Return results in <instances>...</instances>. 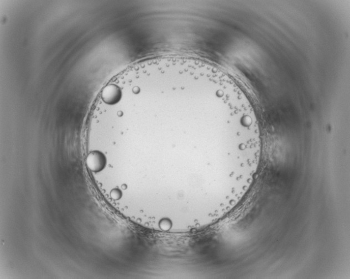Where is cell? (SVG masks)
Wrapping results in <instances>:
<instances>
[{
  "label": "cell",
  "mask_w": 350,
  "mask_h": 279,
  "mask_svg": "<svg viewBox=\"0 0 350 279\" xmlns=\"http://www.w3.org/2000/svg\"><path fill=\"white\" fill-rule=\"evenodd\" d=\"M122 91L118 85L111 84L105 87L102 92V99L105 104L114 105L120 101Z\"/></svg>",
  "instance_id": "1"
},
{
  "label": "cell",
  "mask_w": 350,
  "mask_h": 279,
  "mask_svg": "<svg viewBox=\"0 0 350 279\" xmlns=\"http://www.w3.org/2000/svg\"><path fill=\"white\" fill-rule=\"evenodd\" d=\"M87 166L93 172L102 171L106 164V159L104 154L96 151L90 153L86 160Z\"/></svg>",
  "instance_id": "2"
},
{
  "label": "cell",
  "mask_w": 350,
  "mask_h": 279,
  "mask_svg": "<svg viewBox=\"0 0 350 279\" xmlns=\"http://www.w3.org/2000/svg\"><path fill=\"white\" fill-rule=\"evenodd\" d=\"M111 197L112 199L118 200L122 197V192L120 190L114 189L111 192Z\"/></svg>",
  "instance_id": "3"
}]
</instances>
